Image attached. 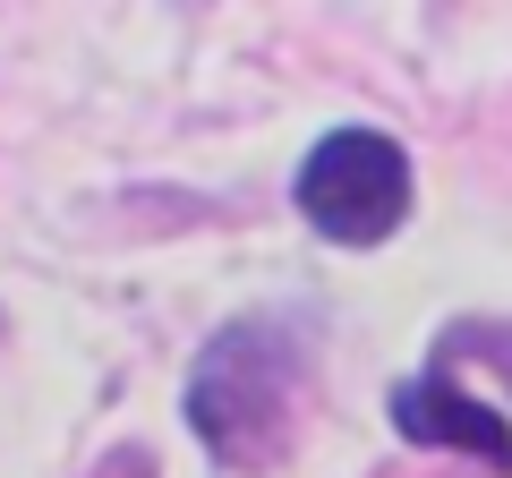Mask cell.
I'll return each instance as SVG.
<instances>
[{"label":"cell","instance_id":"cell-1","mask_svg":"<svg viewBox=\"0 0 512 478\" xmlns=\"http://www.w3.org/2000/svg\"><path fill=\"white\" fill-rule=\"evenodd\" d=\"M291 376H282V350L265 342L256 325L222 333L214 350L197 359V385H188V427L214 444L222 461H265L291 427Z\"/></svg>","mask_w":512,"mask_h":478},{"label":"cell","instance_id":"cell-2","mask_svg":"<svg viewBox=\"0 0 512 478\" xmlns=\"http://www.w3.org/2000/svg\"><path fill=\"white\" fill-rule=\"evenodd\" d=\"M299 214L316 222L342 248H367V239L402 231L410 214V154L376 129H333L325 146L299 163Z\"/></svg>","mask_w":512,"mask_h":478},{"label":"cell","instance_id":"cell-3","mask_svg":"<svg viewBox=\"0 0 512 478\" xmlns=\"http://www.w3.org/2000/svg\"><path fill=\"white\" fill-rule=\"evenodd\" d=\"M393 427L410 444H453V453H478L487 470H512V427L495 402L461 393L453 376H419V385L393 393Z\"/></svg>","mask_w":512,"mask_h":478},{"label":"cell","instance_id":"cell-4","mask_svg":"<svg viewBox=\"0 0 512 478\" xmlns=\"http://www.w3.org/2000/svg\"><path fill=\"white\" fill-rule=\"evenodd\" d=\"M86 478H154V453L146 444H120V453H111L103 470H86Z\"/></svg>","mask_w":512,"mask_h":478},{"label":"cell","instance_id":"cell-5","mask_svg":"<svg viewBox=\"0 0 512 478\" xmlns=\"http://www.w3.org/2000/svg\"><path fill=\"white\" fill-rule=\"evenodd\" d=\"M504 385H512V350H504Z\"/></svg>","mask_w":512,"mask_h":478}]
</instances>
